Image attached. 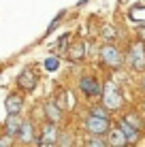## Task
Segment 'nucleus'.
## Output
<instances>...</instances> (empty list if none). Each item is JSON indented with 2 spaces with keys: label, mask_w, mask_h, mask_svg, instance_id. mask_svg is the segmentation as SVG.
I'll use <instances>...</instances> for the list:
<instances>
[{
  "label": "nucleus",
  "mask_w": 145,
  "mask_h": 147,
  "mask_svg": "<svg viewBox=\"0 0 145 147\" xmlns=\"http://www.w3.org/2000/svg\"><path fill=\"white\" fill-rule=\"evenodd\" d=\"M86 130L92 136H103L109 132V119H103V117H94V115H90L86 119Z\"/></svg>",
  "instance_id": "7ed1b4c3"
},
{
  "label": "nucleus",
  "mask_w": 145,
  "mask_h": 147,
  "mask_svg": "<svg viewBox=\"0 0 145 147\" xmlns=\"http://www.w3.org/2000/svg\"><path fill=\"white\" fill-rule=\"evenodd\" d=\"M19 141L22 143H32V139H34V126H32V121H22V126H19Z\"/></svg>",
  "instance_id": "9b49d317"
},
{
  "label": "nucleus",
  "mask_w": 145,
  "mask_h": 147,
  "mask_svg": "<svg viewBox=\"0 0 145 147\" xmlns=\"http://www.w3.org/2000/svg\"><path fill=\"white\" fill-rule=\"evenodd\" d=\"M130 66L134 70H145V45L134 43L130 47Z\"/></svg>",
  "instance_id": "423d86ee"
},
{
  "label": "nucleus",
  "mask_w": 145,
  "mask_h": 147,
  "mask_svg": "<svg viewBox=\"0 0 145 147\" xmlns=\"http://www.w3.org/2000/svg\"><path fill=\"white\" fill-rule=\"evenodd\" d=\"M45 115H47L49 124H58V121L62 119V111H60L53 102H47V105H45Z\"/></svg>",
  "instance_id": "4468645a"
},
{
  "label": "nucleus",
  "mask_w": 145,
  "mask_h": 147,
  "mask_svg": "<svg viewBox=\"0 0 145 147\" xmlns=\"http://www.w3.org/2000/svg\"><path fill=\"white\" fill-rule=\"evenodd\" d=\"M100 58H103V62L107 64L109 68H119V66H122V62H124L119 49L113 47V45H105V47L100 49Z\"/></svg>",
  "instance_id": "f03ea898"
},
{
  "label": "nucleus",
  "mask_w": 145,
  "mask_h": 147,
  "mask_svg": "<svg viewBox=\"0 0 145 147\" xmlns=\"http://www.w3.org/2000/svg\"><path fill=\"white\" fill-rule=\"evenodd\" d=\"M88 147H109L107 141H103L100 136H92V139L88 141Z\"/></svg>",
  "instance_id": "6ab92c4d"
},
{
  "label": "nucleus",
  "mask_w": 145,
  "mask_h": 147,
  "mask_svg": "<svg viewBox=\"0 0 145 147\" xmlns=\"http://www.w3.org/2000/svg\"><path fill=\"white\" fill-rule=\"evenodd\" d=\"M36 83H38V75H36L34 68H24L22 75L17 77V85L22 90H26V92H32L36 88Z\"/></svg>",
  "instance_id": "39448f33"
},
{
  "label": "nucleus",
  "mask_w": 145,
  "mask_h": 147,
  "mask_svg": "<svg viewBox=\"0 0 145 147\" xmlns=\"http://www.w3.org/2000/svg\"><path fill=\"white\" fill-rule=\"evenodd\" d=\"M73 143H75V136L68 130H58V136H56L58 147H73Z\"/></svg>",
  "instance_id": "2eb2a0df"
},
{
  "label": "nucleus",
  "mask_w": 145,
  "mask_h": 147,
  "mask_svg": "<svg viewBox=\"0 0 145 147\" xmlns=\"http://www.w3.org/2000/svg\"><path fill=\"white\" fill-rule=\"evenodd\" d=\"M143 90H145V79H143Z\"/></svg>",
  "instance_id": "b1692460"
},
{
  "label": "nucleus",
  "mask_w": 145,
  "mask_h": 147,
  "mask_svg": "<svg viewBox=\"0 0 145 147\" xmlns=\"http://www.w3.org/2000/svg\"><path fill=\"white\" fill-rule=\"evenodd\" d=\"M11 145H13V139H11V136H7V134L0 136V147H11Z\"/></svg>",
  "instance_id": "412c9836"
},
{
  "label": "nucleus",
  "mask_w": 145,
  "mask_h": 147,
  "mask_svg": "<svg viewBox=\"0 0 145 147\" xmlns=\"http://www.w3.org/2000/svg\"><path fill=\"white\" fill-rule=\"evenodd\" d=\"M107 136H109L107 145H113V147H124V145H126V139H124V134L119 132V128H113V130L109 128Z\"/></svg>",
  "instance_id": "ddd939ff"
},
{
  "label": "nucleus",
  "mask_w": 145,
  "mask_h": 147,
  "mask_svg": "<svg viewBox=\"0 0 145 147\" xmlns=\"http://www.w3.org/2000/svg\"><path fill=\"white\" fill-rule=\"evenodd\" d=\"M103 107L105 109H109V111H117L119 107L124 105V98H122V94H119V90H117V85L115 83H111L109 81L107 85H103Z\"/></svg>",
  "instance_id": "f257e3e1"
},
{
  "label": "nucleus",
  "mask_w": 145,
  "mask_h": 147,
  "mask_svg": "<svg viewBox=\"0 0 145 147\" xmlns=\"http://www.w3.org/2000/svg\"><path fill=\"white\" fill-rule=\"evenodd\" d=\"M4 109L9 115H19V111L24 109V98L19 94H9L4 100Z\"/></svg>",
  "instance_id": "0eeeda50"
},
{
  "label": "nucleus",
  "mask_w": 145,
  "mask_h": 147,
  "mask_svg": "<svg viewBox=\"0 0 145 147\" xmlns=\"http://www.w3.org/2000/svg\"><path fill=\"white\" fill-rule=\"evenodd\" d=\"M143 128H145V119H143Z\"/></svg>",
  "instance_id": "393cba45"
},
{
  "label": "nucleus",
  "mask_w": 145,
  "mask_h": 147,
  "mask_svg": "<svg viewBox=\"0 0 145 147\" xmlns=\"http://www.w3.org/2000/svg\"><path fill=\"white\" fill-rule=\"evenodd\" d=\"M90 115H94V117H103V119H109V111L105 109V107H92V113Z\"/></svg>",
  "instance_id": "a211bd4d"
},
{
  "label": "nucleus",
  "mask_w": 145,
  "mask_h": 147,
  "mask_svg": "<svg viewBox=\"0 0 145 147\" xmlns=\"http://www.w3.org/2000/svg\"><path fill=\"white\" fill-rule=\"evenodd\" d=\"M58 66H60V60L58 58H45V70H49V73H53V70H58Z\"/></svg>",
  "instance_id": "dca6fc26"
},
{
  "label": "nucleus",
  "mask_w": 145,
  "mask_h": 147,
  "mask_svg": "<svg viewBox=\"0 0 145 147\" xmlns=\"http://www.w3.org/2000/svg\"><path fill=\"white\" fill-rule=\"evenodd\" d=\"M130 17H132L137 24H139V22H145V13H139V11H137V7H134L132 11H130Z\"/></svg>",
  "instance_id": "aec40b11"
},
{
  "label": "nucleus",
  "mask_w": 145,
  "mask_h": 147,
  "mask_svg": "<svg viewBox=\"0 0 145 147\" xmlns=\"http://www.w3.org/2000/svg\"><path fill=\"white\" fill-rule=\"evenodd\" d=\"M124 121H126V124H130L132 128H137V130H139V128H141V126H143V121L139 119V117H137V115H134V113L126 115V117H124Z\"/></svg>",
  "instance_id": "f3484780"
},
{
  "label": "nucleus",
  "mask_w": 145,
  "mask_h": 147,
  "mask_svg": "<svg viewBox=\"0 0 145 147\" xmlns=\"http://www.w3.org/2000/svg\"><path fill=\"white\" fill-rule=\"evenodd\" d=\"M119 132H122L124 139H126V145H128V143L134 145V143H139V139H141V130L132 128V126L126 124L124 119H122V124H119Z\"/></svg>",
  "instance_id": "6e6552de"
},
{
  "label": "nucleus",
  "mask_w": 145,
  "mask_h": 147,
  "mask_svg": "<svg viewBox=\"0 0 145 147\" xmlns=\"http://www.w3.org/2000/svg\"><path fill=\"white\" fill-rule=\"evenodd\" d=\"M19 126H22V119L17 117V115H9L7 121H4V130H7V136H17L19 132Z\"/></svg>",
  "instance_id": "f8f14e48"
},
{
  "label": "nucleus",
  "mask_w": 145,
  "mask_h": 147,
  "mask_svg": "<svg viewBox=\"0 0 145 147\" xmlns=\"http://www.w3.org/2000/svg\"><path fill=\"white\" fill-rule=\"evenodd\" d=\"M79 88H81V92L86 96H100L103 94L100 81H98L96 77H92V75H83L81 81H79Z\"/></svg>",
  "instance_id": "20e7f679"
},
{
  "label": "nucleus",
  "mask_w": 145,
  "mask_h": 147,
  "mask_svg": "<svg viewBox=\"0 0 145 147\" xmlns=\"http://www.w3.org/2000/svg\"><path fill=\"white\" fill-rule=\"evenodd\" d=\"M139 38H141L139 43H145V26H141V28H139Z\"/></svg>",
  "instance_id": "5701e85b"
},
{
  "label": "nucleus",
  "mask_w": 145,
  "mask_h": 147,
  "mask_svg": "<svg viewBox=\"0 0 145 147\" xmlns=\"http://www.w3.org/2000/svg\"><path fill=\"white\" fill-rule=\"evenodd\" d=\"M68 60H73V62H77V60H83L86 58V43L83 40H75V43L68 47Z\"/></svg>",
  "instance_id": "9d476101"
},
{
  "label": "nucleus",
  "mask_w": 145,
  "mask_h": 147,
  "mask_svg": "<svg viewBox=\"0 0 145 147\" xmlns=\"http://www.w3.org/2000/svg\"><path fill=\"white\" fill-rule=\"evenodd\" d=\"M62 15H64V11L56 15V19H53V22H51V26H49V28H47V32H51V30H53V28H56V26H58V24H60V19H62Z\"/></svg>",
  "instance_id": "4be33fe9"
},
{
  "label": "nucleus",
  "mask_w": 145,
  "mask_h": 147,
  "mask_svg": "<svg viewBox=\"0 0 145 147\" xmlns=\"http://www.w3.org/2000/svg\"><path fill=\"white\" fill-rule=\"evenodd\" d=\"M56 136H58V128H56V124H47L43 128V134H41V139H38V145L45 147V145H53L56 143Z\"/></svg>",
  "instance_id": "1a4fd4ad"
}]
</instances>
